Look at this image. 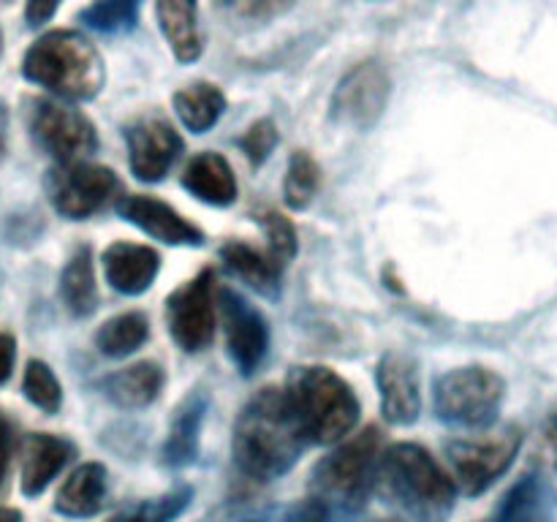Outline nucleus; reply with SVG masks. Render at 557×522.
Listing matches in <instances>:
<instances>
[{"mask_svg":"<svg viewBox=\"0 0 557 522\" xmlns=\"http://www.w3.org/2000/svg\"><path fill=\"white\" fill-rule=\"evenodd\" d=\"M308 440L299 433L283 389L264 386L239 411L234 424L232 455L239 471L256 482L286 476L305 451Z\"/></svg>","mask_w":557,"mask_h":522,"instance_id":"obj_1","label":"nucleus"},{"mask_svg":"<svg viewBox=\"0 0 557 522\" xmlns=\"http://www.w3.org/2000/svg\"><path fill=\"white\" fill-rule=\"evenodd\" d=\"M373 487L413 522H446L455 511V478L419 444L403 440L381 451Z\"/></svg>","mask_w":557,"mask_h":522,"instance_id":"obj_2","label":"nucleus"},{"mask_svg":"<svg viewBox=\"0 0 557 522\" xmlns=\"http://www.w3.org/2000/svg\"><path fill=\"white\" fill-rule=\"evenodd\" d=\"M283 397L308 444H341L359 422V400L351 384L321 364L294 368Z\"/></svg>","mask_w":557,"mask_h":522,"instance_id":"obj_3","label":"nucleus"},{"mask_svg":"<svg viewBox=\"0 0 557 522\" xmlns=\"http://www.w3.org/2000/svg\"><path fill=\"white\" fill-rule=\"evenodd\" d=\"M22 76L65 101H90L107 71L96 44L76 30H49L22 58Z\"/></svg>","mask_w":557,"mask_h":522,"instance_id":"obj_4","label":"nucleus"},{"mask_svg":"<svg viewBox=\"0 0 557 522\" xmlns=\"http://www.w3.org/2000/svg\"><path fill=\"white\" fill-rule=\"evenodd\" d=\"M381 457V430L368 427L362 433L343 438L313 468V487L326 506L359 509L368 500L375 482V465Z\"/></svg>","mask_w":557,"mask_h":522,"instance_id":"obj_5","label":"nucleus"},{"mask_svg":"<svg viewBox=\"0 0 557 522\" xmlns=\"http://www.w3.org/2000/svg\"><path fill=\"white\" fill-rule=\"evenodd\" d=\"M506 397V384L495 370L457 368L441 375L433 386V408L441 422L457 427H490Z\"/></svg>","mask_w":557,"mask_h":522,"instance_id":"obj_6","label":"nucleus"},{"mask_svg":"<svg viewBox=\"0 0 557 522\" xmlns=\"http://www.w3.org/2000/svg\"><path fill=\"white\" fill-rule=\"evenodd\" d=\"M520 446V427H500L473 438L451 440L446 444V460L455 473V484H460L466 495H482L509 471Z\"/></svg>","mask_w":557,"mask_h":522,"instance_id":"obj_7","label":"nucleus"},{"mask_svg":"<svg viewBox=\"0 0 557 522\" xmlns=\"http://www.w3.org/2000/svg\"><path fill=\"white\" fill-rule=\"evenodd\" d=\"M27 125L44 152L58 163L85 161L98 150L96 125L85 112L54 98H33L27 101Z\"/></svg>","mask_w":557,"mask_h":522,"instance_id":"obj_8","label":"nucleus"},{"mask_svg":"<svg viewBox=\"0 0 557 522\" xmlns=\"http://www.w3.org/2000/svg\"><path fill=\"white\" fill-rule=\"evenodd\" d=\"M47 194L60 215L69 221H85L120 194V179L112 169L98 163H58L47 172Z\"/></svg>","mask_w":557,"mask_h":522,"instance_id":"obj_9","label":"nucleus"},{"mask_svg":"<svg viewBox=\"0 0 557 522\" xmlns=\"http://www.w3.org/2000/svg\"><path fill=\"white\" fill-rule=\"evenodd\" d=\"M392 79L381 60L357 63L341 82L330 101V114L337 125L370 130L386 112Z\"/></svg>","mask_w":557,"mask_h":522,"instance_id":"obj_10","label":"nucleus"},{"mask_svg":"<svg viewBox=\"0 0 557 522\" xmlns=\"http://www.w3.org/2000/svg\"><path fill=\"white\" fill-rule=\"evenodd\" d=\"M166 324L174 343L183 351H205L215 335V275L201 270L199 275L174 288L166 299Z\"/></svg>","mask_w":557,"mask_h":522,"instance_id":"obj_11","label":"nucleus"},{"mask_svg":"<svg viewBox=\"0 0 557 522\" xmlns=\"http://www.w3.org/2000/svg\"><path fill=\"white\" fill-rule=\"evenodd\" d=\"M221 304L223 332H226V348L232 362L243 375H250L270 351V326L259 308L248 302L234 288H221L218 294Z\"/></svg>","mask_w":557,"mask_h":522,"instance_id":"obj_12","label":"nucleus"},{"mask_svg":"<svg viewBox=\"0 0 557 522\" xmlns=\"http://www.w3.org/2000/svg\"><path fill=\"white\" fill-rule=\"evenodd\" d=\"M131 172L141 183H158L183 152V139L163 117H141L125 130Z\"/></svg>","mask_w":557,"mask_h":522,"instance_id":"obj_13","label":"nucleus"},{"mask_svg":"<svg viewBox=\"0 0 557 522\" xmlns=\"http://www.w3.org/2000/svg\"><path fill=\"white\" fill-rule=\"evenodd\" d=\"M381 395V413L392 424H413L422 413V381L417 359L408 353L389 351L381 357L375 370Z\"/></svg>","mask_w":557,"mask_h":522,"instance_id":"obj_14","label":"nucleus"},{"mask_svg":"<svg viewBox=\"0 0 557 522\" xmlns=\"http://www.w3.org/2000/svg\"><path fill=\"white\" fill-rule=\"evenodd\" d=\"M117 215L123 221L134 223L152 239H161L166 245H201L205 243V232L188 217L180 215L172 204L156 199V196H120L117 199Z\"/></svg>","mask_w":557,"mask_h":522,"instance_id":"obj_15","label":"nucleus"},{"mask_svg":"<svg viewBox=\"0 0 557 522\" xmlns=\"http://www.w3.org/2000/svg\"><path fill=\"white\" fill-rule=\"evenodd\" d=\"M158 270H161V256L152 248L139 243H117L103 250V275L114 291L125 297H139L156 283Z\"/></svg>","mask_w":557,"mask_h":522,"instance_id":"obj_16","label":"nucleus"},{"mask_svg":"<svg viewBox=\"0 0 557 522\" xmlns=\"http://www.w3.org/2000/svg\"><path fill=\"white\" fill-rule=\"evenodd\" d=\"M74 455L76 449L69 438H60V435L49 433H33L25 440V449H22V493L27 498H38L58 478V473L69 465Z\"/></svg>","mask_w":557,"mask_h":522,"instance_id":"obj_17","label":"nucleus"},{"mask_svg":"<svg viewBox=\"0 0 557 522\" xmlns=\"http://www.w3.org/2000/svg\"><path fill=\"white\" fill-rule=\"evenodd\" d=\"M207 406H210L207 395L196 389L185 395V400L174 408L172 424H169L166 440H163V462L166 465L185 468L196 460Z\"/></svg>","mask_w":557,"mask_h":522,"instance_id":"obj_18","label":"nucleus"},{"mask_svg":"<svg viewBox=\"0 0 557 522\" xmlns=\"http://www.w3.org/2000/svg\"><path fill=\"white\" fill-rule=\"evenodd\" d=\"M183 188L212 207H228L237 199V177L221 152H199L183 172Z\"/></svg>","mask_w":557,"mask_h":522,"instance_id":"obj_19","label":"nucleus"},{"mask_svg":"<svg viewBox=\"0 0 557 522\" xmlns=\"http://www.w3.org/2000/svg\"><path fill=\"white\" fill-rule=\"evenodd\" d=\"M156 16L180 63H194L201 58L205 44L199 30V0H156Z\"/></svg>","mask_w":557,"mask_h":522,"instance_id":"obj_20","label":"nucleus"},{"mask_svg":"<svg viewBox=\"0 0 557 522\" xmlns=\"http://www.w3.org/2000/svg\"><path fill=\"white\" fill-rule=\"evenodd\" d=\"M107 498V468L101 462H82L65 476L54 495V511L63 517H92Z\"/></svg>","mask_w":557,"mask_h":522,"instance_id":"obj_21","label":"nucleus"},{"mask_svg":"<svg viewBox=\"0 0 557 522\" xmlns=\"http://www.w3.org/2000/svg\"><path fill=\"white\" fill-rule=\"evenodd\" d=\"M555 504L553 489L542 476L531 473L511 484L509 493L500 498L487 522H553Z\"/></svg>","mask_w":557,"mask_h":522,"instance_id":"obj_22","label":"nucleus"},{"mask_svg":"<svg viewBox=\"0 0 557 522\" xmlns=\"http://www.w3.org/2000/svg\"><path fill=\"white\" fill-rule=\"evenodd\" d=\"M101 389L117 408H128V411L147 408L161 395L163 370L158 362H136L131 368L107 375Z\"/></svg>","mask_w":557,"mask_h":522,"instance_id":"obj_23","label":"nucleus"},{"mask_svg":"<svg viewBox=\"0 0 557 522\" xmlns=\"http://www.w3.org/2000/svg\"><path fill=\"white\" fill-rule=\"evenodd\" d=\"M221 259L239 281H245L264 297H275L277 288H281V264L253 245L232 239L221 248Z\"/></svg>","mask_w":557,"mask_h":522,"instance_id":"obj_24","label":"nucleus"},{"mask_svg":"<svg viewBox=\"0 0 557 522\" xmlns=\"http://www.w3.org/2000/svg\"><path fill=\"white\" fill-rule=\"evenodd\" d=\"M174 112L190 134H207L226 112V96L210 82H194L174 92Z\"/></svg>","mask_w":557,"mask_h":522,"instance_id":"obj_25","label":"nucleus"},{"mask_svg":"<svg viewBox=\"0 0 557 522\" xmlns=\"http://www.w3.org/2000/svg\"><path fill=\"white\" fill-rule=\"evenodd\" d=\"M60 294H63L65 308L79 319H85L98 308L96 272H92V253L87 245L76 248L71 259L65 261L63 275H60Z\"/></svg>","mask_w":557,"mask_h":522,"instance_id":"obj_26","label":"nucleus"},{"mask_svg":"<svg viewBox=\"0 0 557 522\" xmlns=\"http://www.w3.org/2000/svg\"><path fill=\"white\" fill-rule=\"evenodd\" d=\"M147 337H150L147 315L139 313V310H128V313L112 315V319L98 326L96 346L103 357L123 359L128 353L139 351Z\"/></svg>","mask_w":557,"mask_h":522,"instance_id":"obj_27","label":"nucleus"},{"mask_svg":"<svg viewBox=\"0 0 557 522\" xmlns=\"http://www.w3.org/2000/svg\"><path fill=\"white\" fill-rule=\"evenodd\" d=\"M141 0H92L87 9L79 11V22L107 36L134 30L139 22Z\"/></svg>","mask_w":557,"mask_h":522,"instance_id":"obj_28","label":"nucleus"},{"mask_svg":"<svg viewBox=\"0 0 557 522\" xmlns=\"http://www.w3.org/2000/svg\"><path fill=\"white\" fill-rule=\"evenodd\" d=\"M321 185V169L310 152L297 150L288 158L286 183H283V199L292 210H305L315 199Z\"/></svg>","mask_w":557,"mask_h":522,"instance_id":"obj_29","label":"nucleus"},{"mask_svg":"<svg viewBox=\"0 0 557 522\" xmlns=\"http://www.w3.org/2000/svg\"><path fill=\"white\" fill-rule=\"evenodd\" d=\"M190 498H194V489L177 487L172 493H163L158 498H150L145 504L120 511L109 522H172L188 509Z\"/></svg>","mask_w":557,"mask_h":522,"instance_id":"obj_30","label":"nucleus"},{"mask_svg":"<svg viewBox=\"0 0 557 522\" xmlns=\"http://www.w3.org/2000/svg\"><path fill=\"white\" fill-rule=\"evenodd\" d=\"M22 391L44 413H58L60 406H63V386H60L54 370L41 359L27 362L25 375H22Z\"/></svg>","mask_w":557,"mask_h":522,"instance_id":"obj_31","label":"nucleus"},{"mask_svg":"<svg viewBox=\"0 0 557 522\" xmlns=\"http://www.w3.org/2000/svg\"><path fill=\"white\" fill-rule=\"evenodd\" d=\"M297 0H218V9L237 22H250V25H264V22L277 20L288 14Z\"/></svg>","mask_w":557,"mask_h":522,"instance_id":"obj_32","label":"nucleus"},{"mask_svg":"<svg viewBox=\"0 0 557 522\" xmlns=\"http://www.w3.org/2000/svg\"><path fill=\"white\" fill-rule=\"evenodd\" d=\"M259 221L267 234V243H270V250H267V253H270L277 264L286 266L288 261L297 256V228H294V223L288 221L286 215H281V212L275 210L261 212Z\"/></svg>","mask_w":557,"mask_h":522,"instance_id":"obj_33","label":"nucleus"},{"mask_svg":"<svg viewBox=\"0 0 557 522\" xmlns=\"http://www.w3.org/2000/svg\"><path fill=\"white\" fill-rule=\"evenodd\" d=\"M277 145V128L272 120H259V123L250 125L248 130L243 134V139H239V150L248 156L250 163H264L267 158L272 156V150H275Z\"/></svg>","mask_w":557,"mask_h":522,"instance_id":"obj_34","label":"nucleus"},{"mask_svg":"<svg viewBox=\"0 0 557 522\" xmlns=\"http://www.w3.org/2000/svg\"><path fill=\"white\" fill-rule=\"evenodd\" d=\"M536 462L542 471L557 473V413L547 419L536 438Z\"/></svg>","mask_w":557,"mask_h":522,"instance_id":"obj_35","label":"nucleus"},{"mask_svg":"<svg viewBox=\"0 0 557 522\" xmlns=\"http://www.w3.org/2000/svg\"><path fill=\"white\" fill-rule=\"evenodd\" d=\"M283 522H330V506H326L319 495L297 500V504L283 514Z\"/></svg>","mask_w":557,"mask_h":522,"instance_id":"obj_36","label":"nucleus"},{"mask_svg":"<svg viewBox=\"0 0 557 522\" xmlns=\"http://www.w3.org/2000/svg\"><path fill=\"white\" fill-rule=\"evenodd\" d=\"M63 0H25V22L30 27L47 25Z\"/></svg>","mask_w":557,"mask_h":522,"instance_id":"obj_37","label":"nucleus"},{"mask_svg":"<svg viewBox=\"0 0 557 522\" xmlns=\"http://www.w3.org/2000/svg\"><path fill=\"white\" fill-rule=\"evenodd\" d=\"M14 359H16V340L9 335V332H0V386L11 378Z\"/></svg>","mask_w":557,"mask_h":522,"instance_id":"obj_38","label":"nucleus"},{"mask_svg":"<svg viewBox=\"0 0 557 522\" xmlns=\"http://www.w3.org/2000/svg\"><path fill=\"white\" fill-rule=\"evenodd\" d=\"M11 444H14V435H11V422H9V417L0 411V484H3L5 473H9Z\"/></svg>","mask_w":557,"mask_h":522,"instance_id":"obj_39","label":"nucleus"},{"mask_svg":"<svg viewBox=\"0 0 557 522\" xmlns=\"http://www.w3.org/2000/svg\"><path fill=\"white\" fill-rule=\"evenodd\" d=\"M5 147H9V107L0 101V161L5 156Z\"/></svg>","mask_w":557,"mask_h":522,"instance_id":"obj_40","label":"nucleus"},{"mask_svg":"<svg viewBox=\"0 0 557 522\" xmlns=\"http://www.w3.org/2000/svg\"><path fill=\"white\" fill-rule=\"evenodd\" d=\"M0 522H22V511L11 509V506H0Z\"/></svg>","mask_w":557,"mask_h":522,"instance_id":"obj_41","label":"nucleus"},{"mask_svg":"<svg viewBox=\"0 0 557 522\" xmlns=\"http://www.w3.org/2000/svg\"><path fill=\"white\" fill-rule=\"evenodd\" d=\"M373 522H406V520H395V517H389V520H373Z\"/></svg>","mask_w":557,"mask_h":522,"instance_id":"obj_42","label":"nucleus"},{"mask_svg":"<svg viewBox=\"0 0 557 522\" xmlns=\"http://www.w3.org/2000/svg\"><path fill=\"white\" fill-rule=\"evenodd\" d=\"M0 54H3V30H0Z\"/></svg>","mask_w":557,"mask_h":522,"instance_id":"obj_43","label":"nucleus"},{"mask_svg":"<svg viewBox=\"0 0 557 522\" xmlns=\"http://www.w3.org/2000/svg\"><path fill=\"white\" fill-rule=\"evenodd\" d=\"M243 522H264V520H243Z\"/></svg>","mask_w":557,"mask_h":522,"instance_id":"obj_44","label":"nucleus"},{"mask_svg":"<svg viewBox=\"0 0 557 522\" xmlns=\"http://www.w3.org/2000/svg\"><path fill=\"white\" fill-rule=\"evenodd\" d=\"M0 3H11V0H0Z\"/></svg>","mask_w":557,"mask_h":522,"instance_id":"obj_45","label":"nucleus"}]
</instances>
